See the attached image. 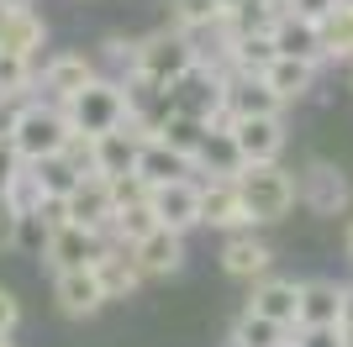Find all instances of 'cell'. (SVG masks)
Returning <instances> with one entry per match:
<instances>
[{"label": "cell", "mask_w": 353, "mask_h": 347, "mask_svg": "<svg viewBox=\"0 0 353 347\" xmlns=\"http://www.w3.org/2000/svg\"><path fill=\"white\" fill-rule=\"evenodd\" d=\"M69 121H63V105L43 101V95H32V101L11 105L6 116V143L16 147V158L21 163H43V158H59L63 147H69Z\"/></svg>", "instance_id": "1"}, {"label": "cell", "mask_w": 353, "mask_h": 347, "mask_svg": "<svg viewBox=\"0 0 353 347\" xmlns=\"http://www.w3.org/2000/svg\"><path fill=\"white\" fill-rule=\"evenodd\" d=\"M132 116V101H127V85L111 79V74H95L79 95L63 101V121H69L74 137H105V132H121Z\"/></svg>", "instance_id": "2"}, {"label": "cell", "mask_w": 353, "mask_h": 347, "mask_svg": "<svg viewBox=\"0 0 353 347\" xmlns=\"http://www.w3.org/2000/svg\"><path fill=\"white\" fill-rule=\"evenodd\" d=\"M295 205L316 221H338V216H348V205H353V179L332 158L311 153V158L295 169Z\"/></svg>", "instance_id": "3"}, {"label": "cell", "mask_w": 353, "mask_h": 347, "mask_svg": "<svg viewBox=\"0 0 353 347\" xmlns=\"http://www.w3.org/2000/svg\"><path fill=\"white\" fill-rule=\"evenodd\" d=\"M237 189H243V205H248L253 227H280L295 211V169L285 163H248L237 174Z\"/></svg>", "instance_id": "4"}, {"label": "cell", "mask_w": 353, "mask_h": 347, "mask_svg": "<svg viewBox=\"0 0 353 347\" xmlns=\"http://www.w3.org/2000/svg\"><path fill=\"white\" fill-rule=\"evenodd\" d=\"M195 63H201V53H195V37H185V32L174 27H159L148 32V37H137V79H153V85H174L179 74H190ZM127 74V79H132Z\"/></svg>", "instance_id": "5"}, {"label": "cell", "mask_w": 353, "mask_h": 347, "mask_svg": "<svg viewBox=\"0 0 353 347\" xmlns=\"http://www.w3.org/2000/svg\"><path fill=\"white\" fill-rule=\"evenodd\" d=\"M101 74V63L85 53V48H63V53H48L43 69H37V95L53 105H63L69 95H79V90L90 85Z\"/></svg>", "instance_id": "6"}, {"label": "cell", "mask_w": 353, "mask_h": 347, "mask_svg": "<svg viewBox=\"0 0 353 347\" xmlns=\"http://www.w3.org/2000/svg\"><path fill=\"white\" fill-rule=\"evenodd\" d=\"M216 263H221V274L237 279V284H259V279L274 274V247L259 237V227H248V231H227V237H221Z\"/></svg>", "instance_id": "7"}, {"label": "cell", "mask_w": 353, "mask_h": 347, "mask_svg": "<svg viewBox=\"0 0 353 347\" xmlns=\"http://www.w3.org/2000/svg\"><path fill=\"white\" fill-rule=\"evenodd\" d=\"M148 205H153V216H159V227L179 231V237H190V231H201L206 221H201V179H169V185H153L148 189Z\"/></svg>", "instance_id": "8"}, {"label": "cell", "mask_w": 353, "mask_h": 347, "mask_svg": "<svg viewBox=\"0 0 353 347\" xmlns=\"http://www.w3.org/2000/svg\"><path fill=\"white\" fill-rule=\"evenodd\" d=\"M101 247H105L101 231L79 227V221H63V227H48L37 258L48 263V274H63V269H90V263L101 258Z\"/></svg>", "instance_id": "9"}, {"label": "cell", "mask_w": 353, "mask_h": 347, "mask_svg": "<svg viewBox=\"0 0 353 347\" xmlns=\"http://www.w3.org/2000/svg\"><path fill=\"white\" fill-rule=\"evenodd\" d=\"M243 163H285V147H290V132H285V116H243V121H227Z\"/></svg>", "instance_id": "10"}, {"label": "cell", "mask_w": 353, "mask_h": 347, "mask_svg": "<svg viewBox=\"0 0 353 347\" xmlns=\"http://www.w3.org/2000/svg\"><path fill=\"white\" fill-rule=\"evenodd\" d=\"M201 221H206L211 231H221V237H227V231H248L253 227L237 179H201Z\"/></svg>", "instance_id": "11"}, {"label": "cell", "mask_w": 353, "mask_h": 347, "mask_svg": "<svg viewBox=\"0 0 353 347\" xmlns=\"http://www.w3.org/2000/svg\"><path fill=\"white\" fill-rule=\"evenodd\" d=\"M53 305L69 321H90V316H101L111 300H105L95 269H63V274H53Z\"/></svg>", "instance_id": "12"}, {"label": "cell", "mask_w": 353, "mask_h": 347, "mask_svg": "<svg viewBox=\"0 0 353 347\" xmlns=\"http://www.w3.org/2000/svg\"><path fill=\"white\" fill-rule=\"evenodd\" d=\"M90 269H95V279H101L105 300H132L137 289L148 284V274H143V263H137V253H132V247H121V242H111V237H105L101 258L90 263Z\"/></svg>", "instance_id": "13"}, {"label": "cell", "mask_w": 353, "mask_h": 347, "mask_svg": "<svg viewBox=\"0 0 353 347\" xmlns=\"http://www.w3.org/2000/svg\"><path fill=\"white\" fill-rule=\"evenodd\" d=\"M63 211H69V221H79V227L101 231V237H111V221H117L111 179H101V174H85V179L74 185V195L63 200Z\"/></svg>", "instance_id": "14"}, {"label": "cell", "mask_w": 353, "mask_h": 347, "mask_svg": "<svg viewBox=\"0 0 353 347\" xmlns=\"http://www.w3.org/2000/svg\"><path fill=\"white\" fill-rule=\"evenodd\" d=\"M290 105L269 90L264 74H227V121H243V116H285Z\"/></svg>", "instance_id": "15"}, {"label": "cell", "mask_w": 353, "mask_h": 347, "mask_svg": "<svg viewBox=\"0 0 353 347\" xmlns=\"http://www.w3.org/2000/svg\"><path fill=\"white\" fill-rule=\"evenodd\" d=\"M274 53L280 58H306V63H327L322 53V21H311V16H295V11H280L274 16Z\"/></svg>", "instance_id": "16"}, {"label": "cell", "mask_w": 353, "mask_h": 347, "mask_svg": "<svg viewBox=\"0 0 353 347\" xmlns=\"http://www.w3.org/2000/svg\"><path fill=\"white\" fill-rule=\"evenodd\" d=\"M132 253H137V263H143L148 279H174L179 269H185V258H190L185 237H179V231H169V227H153L143 242L132 247Z\"/></svg>", "instance_id": "17"}, {"label": "cell", "mask_w": 353, "mask_h": 347, "mask_svg": "<svg viewBox=\"0 0 353 347\" xmlns=\"http://www.w3.org/2000/svg\"><path fill=\"white\" fill-rule=\"evenodd\" d=\"M295 305H301V279L269 274V279H259V284H248V311L280 321V326H290V332H295Z\"/></svg>", "instance_id": "18"}, {"label": "cell", "mask_w": 353, "mask_h": 347, "mask_svg": "<svg viewBox=\"0 0 353 347\" xmlns=\"http://www.w3.org/2000/svg\"><path fill=\"white\" fill-rule=\"evenodd\" d=\"M343 311V284L338 279H301V305H295V326H338Z\"/></svg>", "instance_id": "19"}, {"label": "cell", "mask_w": 353, "mask_h": 347, "mask_svg": "<svg viewBox=\"0 0 353 347\" xmlns=\"http://www.w3.org/2000/svg\"><path fill=\"white\" fill-rule=\"evenodd\" d=\"M48 48V16L43 11H11L6 21H0V53H16V58H32L37 63V53Z\"/></svg>", "instance_id": "20"}, {"label": "cell", "mask_w": 353, "mask_h": 347, "mask_svg": "<svg viewBox=\"0 0 353 347\" xmlns=\"http://www.w3.org/2000/svg\"><path fill=\"white\" fill-rule=\"evenodd\" d=\"M243 169H248V163H243V153H237L232 132L211 127L206 143H201V153H195V179H237Z\"/></svg>", "instance_id": "21"}, {"label": "cell", "mask_w": 353, "mask_h": 347, "mask_svg": "<svg viewBox=\"0 0 353 347\" xmlns=\"http://www.w3.org/2000/svg\"><path fill=\"white\" fill-rule=\"evenodd\" d=\"M316 74H322V63H306V58H274V63L264 69V79H269V90H274L285 105H295V101H306L311 90H316Z\"/></svg>", "instance_id": "22"}, {"label": "cell", "mask_w": 353, "mask_h": 347, "mask_svg": "<svg viewBox=\"0 0 353 347\" xmlns=\"http://www.w3.org/2000/svg\"><path fill=\"white\" fill-rule=\"evenodd\" d=\"M137 174H143V185L153 189V185H169V179H190L195 174V163L185 158V153H174L169 143H143V153H137Z\"/></svg>", "instance_id": "23"}, {"label": "cell", "mask_w": 353, "mask_h": 347, "mask_svg": "<svg viewBox=\"0 0 353 347\" xmlns=\"http://www.w3.org/2000/svg\"><path fill=\"white\" fill-rule=\"evenodd\" d=\"M206 132H211V121H201V116H190V111H169L159 121V143H169L174 153H185V158L195 163V153H201V143H206Z\"/></svg>", "instance_id": "24"}, {"label": "cell", "mask_w": 353, "mask_h": 347, "mask_svg": "<svg viewBox=\"0 0 353 347\" xmlns=\"http://www.w3.org/2000/svg\"><path fill=\"white\" fill-rule=\"evenodd\" d=\"M37 95V63L16 53H0V105H21Z\"/></svg>", "instance_id": "25"}, {"label": "cell", "mask_w": 353, "mask_h": 347, "mask_svg": "<svg viewBox=\"0 0 353 347\" xmlns=\"http://www.w3.org/2000/svg\"><path fill=\"white\" fill-rule=\"evenodd\" d=\"M232 337L243 347H285L290 342V326H280V321H269V316H259V311H248V305H243V311H237V321H232Z\"/></svg>", "instance_id": "26"}, {"label": "cell", "mask_w": 353, "mask_h": 347, "mask_svg": "<svg viewBox=\"0 0 353 347\" xmlns=\"http://www.w3.org/2000/svg\"><path fill=\"white\" fill-rule=\"evenodd\" d=\"M322 53L327 63H353V0H343L322 21Z\"/></svg>", "instance_id": "27"}, {"label": "cell", "mask_w": 353, "mask_h": 347, "mask_svg": "<svg viewBox=\"0 0 353 347\" xmlns=\"http://www.w3.org/2000/svg\"><path fill=\"white\" fill-rule=\"evenodd\" d=\"M169 27L185 32V37H201V32L221 27V11L211 0H169Z\"/></svg>", "instance_id": "28"}, {"label": "cell", "mask_w": 353, "mask_h": 347, "mask_svg": "<svg viewBox=\"0 0 353 347\" xmlns=\"http://www.w3.org/2000/svg\"><path fill=\"white\" fill-rule=\"evenodd\" d=\"M32 174H37V185H43V195H48V200H69V195H74V185L85 179V174L74 169V163L63 158V153H59V158L32 163Z\"/></svg>", "instance_id": "29"}, {"label": "cell", "mask_w": 353, "mask_h": 347, "mask_svg": "<svg viewBox=\"0 0 353 347\" xmlns=\"http://www.w3.org/2000/svg\"><path fill=\"white\" fill-rule=\"evenodd\" d=\"M153 227H159V216H153V205H148V200L121 205V211H117V221H111V242L137 247V242H143V237H148Z\"/></svg>", "instance_id": "30"}, {"label": "cell", "mask_w": 353, "mask_h": 347, "mask_svg": "<svg viewBox=\"0 0 353 347\" xmlns=\"http://www.w3.org/2000/svg\"><path fill=\"white\" fill-rule=\"evenodd\" d=\"M6 205H11L16 216H43L48 195H43V185H37V174H32V163H21V174L11 179V189H6Z\"/></svg>", "instance_id": "31"}, {"label": "cell", "mask_w": 353, "mask_h": 347, "mask_svg": "<svg viewBox=\"0 0 353 347\" xmlns=\"http://www.w3.org/2000/svg\"><path fill=\"white\" fill-rule=\"evenodd\" d=\"M101 48H105V58H111V69H117L111 79H127V74L137 69V37H121V32H111Z\"/></svg>", "instance_id": "32"}, {"label": "cell", "mask_w": 353, "mask_h": 347, "mask_svg": "<svg viewBox=\"0 0 353 347\" xmlns=\"http://www.w3.org/2000/svg\"><path fill=\"white\" fill-rule=\"evenodd\" d=\"M111 200H117V211H121V205H137V200H148L143 174H121V179H111Z\"/></svg>", "instance_id": "33"}, {"label": "cell", "mask_w": 353, "mask_h": 347, "mask_svg": "<svg viewBox=\"0 0 353 347\" xmlns=\"http://www.w3.org/2000/svg\"><path fill=\"white\" fill-rule=\"evenodd\" d=\"M295 347H348L338 326H295Z\"/></svg>", "instance_id": "34"}, {"label": "cell", "mask_w": 353, "mask_h": 347, "mask_svg": "<svg viewBox=\"0 0 353 347\" xmlns=\"http://www.w3.org/2000/svg\"><path fill=\"white\" fill-rule=\"evenodd\" d=\"M16 326H21V300L0 284V337H16Z\"/></svg>", "instance_id": "35"}, {"label": "cell", "mask_w": 353, "mask_h": 347, "mask_svg": "<svg viewBox=\"0 0 353 347\" xmlns=\"http://www.w3.org/2000/svg\"><path fill=\"white\" fill-rule=\"evenodd\" d=\"M343 0H285V11H295V16H311V21H327V16L338 11Z\"/></svg>", "instance_id": "36"}, {"label": "cell", "mask_w": 353, "mask_h": 347, "mask_svg": "<svg viewBox=\"0 0 353 347\" xmlns=\"http://www.w3.org/2000/svg\"><path fill=\"white\" fill-rule=\"evenodd\" d=\"M21 174V158H16V147L6 143V127H0V195L11 189V179Z\"/></svg>", "instance_id": "37"}, {"label": "cell", "mask_w": 353, "mask_h": 347, "mask_svg": "<svg viewBox=\"0 0 353 347\" xmlns=\"http://www.w3.org/2000/svg\"><path fill=\"white\" fill-rule=\"evenodd\" d=\"M16 227H21V216H16L11 205H6V195H0V253L16 247Z\"/></svg>", "instance_id": "38"}, {"label": "cell", "mask_w": 353, "mask_h": 347, "mask_svg": "<svg viewBox=\"0 0 353 347\" xmlns=\"http://www.w3.org/2000/svg\"><path fill=\"white\" fill-rule=\"evenodd\" d=\"M338 332H343V342L353 347V284H343V311H338Z\"/></svg>", "instance_id": "39"}, {"label": "cell", "mask_w": 353, "mask_h": 347, "mask_svg": "<svg viewBox=\"0 0 353 347\" xmlns=\"http://www.w3.org/2000/svg\"><path fill=\"white\" fill-rule=\"evenodd\" d=\"M343 258H348V263H353V216H348V221H343Z\"/></svg>", "instance_id": "40"}, {"label": "cell", "mask_w": 353, "mask_h": 347, "mask_svg": "<svg viewBox=\"0 0 353 347\" xmlns=\"http://www.w3.org/2000/svg\"><path fill=\"white\" fill-rule=\"evenodd\" d=\"M211 6H216L221 16H237V11H243V6H248V0H211Z\"/></svg>", "instance_id": "41"}, {"label": "cell", "mask_w": 353, "mask_h": 347, "mask_svg": "<svg viewBox=\"0 0 353 347\" xmlns=\"http://www.w3.org/2000/svg\"><path fill=\"white\" fill-rule=\"evenodd\" d=\"M6 6H11V11H27V6H32V0H6Z\"/></svg>", "instance_id": "42"}, {"label": "cell", "mask_w": 353, "mask_h": 347, "mask_svg": "<svg viewBox=\"0 0 353 347\" xmlns=\"http://www.w3.org/2000/svg\"><path fill=\"white\" fill-rule=\"evenodd\" d=\"M6 16H11V6H6V0H0V21H6Z\"/></svg>", "instance_id": "43"}, {"label": "cell", "mask_w": 353, "mask_h": 347, "mask_svg": "<svg viewBox=\"0 0 353 347\" xmlns=\"http://www.w3.org/2000/svg\"><path fill=\"white\" fill-rule=\"evenodd\" d=\"M221 347H243V342H237V337H227V342H221Z\"/></svg>", "instance_id": "44"}, {"label": "cell", "mask_w": 353, "mask_h": 347, "mask_svg": "<svg viewBox=\"0 0 353 347\" xmlns=\"http://www.w3.org/2000/svg\"><path fill=\"white\" fill-rule=\"evenodd\" d=\"M0 347H16V342H11V337H0Z\"/></svg>", "instance_id": "45"}, {"label": "cell", "mask_w": 353, "mask_h": 347, "mask_svg": "<svg viewBox=\"0 0 353 347\" xmlns=\"http://www.w3.org/2000/svg\"><path fill=\"white\" fill-rule=\"evenodd\" d=\"M348 90H353V63H348Z\"/></svg>", "instance_id": "46"}, {"label": "cell", "mask_w": 353, "mask_h": 347, "mask_svg": "<svg viewBox=\"0 0 353 347\" xmlns=\"http://www.w3.org/2000/svg\"><path fill=\"white\" fill-rule=\"evenodd\" d=\"M285 347H295V337H290V342H285Z\"/></svg>", "instance_id": "47"}]
</instances>
